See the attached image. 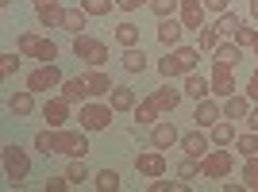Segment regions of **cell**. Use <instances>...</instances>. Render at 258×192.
<instances>
[{"label":"cell","instance_id":"45","mask_svg":"<svg viewBox=\"0 0 258 192\" xmlns=\"http://www.w3.org/2000/svg\"><path fill=\"white\" fill-rule=\"evenodd\" d=\"M143 4H151V0H116L119 12H135V8H143Z\"/></svg>","mask_w":258,"mask_h":192},{"label":"cell","instance_id":"21","mask_svg":"<svg viewBox=\"0 0 258 192\" xmlns=\"http://www.w3.org/2000/svg\"><path fill=\"white\" fill-rule=\"evenodd\" d=\"M185 96H189V100H205V96H212V81H208V77H201L193 69V73H185V88H181Z\"/></svg>","mask_w":258,"mask_h":192},{"label":"cell","instance_id":"33","mask_svg":"<svg viewBox=\"0 0 258 192\" xmlns=\"http://www.w3.org/2000/svg\"><path fill=\"white\" fill-rule=\"evenodd\" d=\"M39 43H43V35H35V31H23L20 39H16V50H20L23 58H35V50H39Z\"/></svg>","mask_w":258,"mask_h":192},{"label":"cell","instance_id":"51","mask_svg":"<svg viewBox=\"0 0 258 192\" xmlns=\"http://www.w3.org/2000/svg\"><path fill=\"white\" fill-rule=\"evenodd\" d=\"M0 8H12V0H0Z\"/></svg>","mask_w":258,"mask_h":192},{"label":"cell","instance_id":"36","mask_svg":"<svg viewBox=\"0 0 258 192\" xmlns=\"http://www.w3.org/2000/svg\"><path fill=\"white\" fill-rule=\"evenodd\" d=\"M243 184L250 192H258V154L254 158H243Z\"/></svg>","mask_w":258,"mask_h":192},{"label":"cell","instance_id":"10","mask_svg":"<svg viewBox=\"0 0 258 192\" xmlns=\"http://www.w3.org/2000/svg\"><path fill=\"white\" fill-rule=\"evenodd\" d=\"M177 146H181L189 158H205L208 150H212V135H205V127H193V131H185V135H181Z\"/></svg>","mask_w":258,"mask_h":192},{"label":"cell","instance_id":"47","mask_svg":"<svg viewBox=\"0 0 258 192\" xmlns=\"http://www.w3.org/2000/svg\"><path fill=\"white\" fill-rule=\"evenodd\" d=\"M205 8L220 16V12H227V8H231V4H227V0H205Z\"/></svg>","mask_w":258,"mask_h":192},{"label":"cell","instance_id":"39","mask_svg":"<svg viewBox=\"0 0 258 192\" xmlns=\"http://www.w3.org/2000/svg\"><path fill=\"white\" fill-rule=\"evenodd\" d=\"M35 150H39L43 158H54V127H50V131H39V135H35Z\"/></svg>","mask_w":258,"mask_h":192},{"label":"cell","instance_id":"38","mask_svg":"<svg viewBox=\"0 0 258 192\" xmlns=\"http://www.w3.org/2000/svg\"><path fill=\"white\" fill-rule=\"evenodd\" d=\"M177 8H181V0H151V12L158 16V20H170V16H177Z\"/></svg>","mask_w":258,"mask_h":192},{"label":"cell","instance_id":"1","mask_svg":"<svg viewBox=\"0 0 258 192\" xmlns=\"http://www.w3.org/2000/svg\"><path fill=\"white\" fill-rule=\"evenodd\" d=\"M197 65H201V46H173V50L158 62V73L166 77V81H173V77L193 73Z\"/></svg>","mask_w":258,"mask_h":192},{"label":"cell","instance_id":"12","mask_svg":"<svg viewBox=\"0 0 258 192\" xmlns=\"http://www.w3.org/2000/svg\"><path fill=\"white\" fill-rule=\"evenodd\" d=\"M205 0H181V8H177V20L185 23V31H201L205 27Z\"/></svg>","mask_w":258,"mask_h":192},{"label":"cell","instance_id":"42","mask_svg":"<svg viewBox=\"0 0 258 192\" xmlns=\"http://www.w3.org/2000/svg\"><path fill=\"white\" fill-rule=\"evenodd\" d=\"M35 58H39V62H54V58H58V43H54V39H43L39 50H35Z\"/></svg>","mask_w":258,"mask_h":192},{"label":"cell","instance_id":"44","mask_svg":"<svg viewBox=\"0 0 258 192\" xmlns=\"http://www.w3.org/2000/svg\"><path fill=\"white\" fill-rule=\"evenodd\" d=\"M66 188H74V181H70V177H50V181H46V192H66Z\"/></svg>","mask_w":258,"mask_h":192},{"label":"cell","instance_id":"40","mask_svg":"<svg viewBox=\"0 0 258 192\" xmlns=\"http://www.w3.org/2000/svg\"><path fill=\"white\" fill-rule=\"evenodd\" d=\"M81 8H85L89 16H108V12L116 8V0H81Z\"/></svg>","mask_w":258,"mask_h":192},{"label":"cell","instance_id":"49","mask_svg":"<svg viewBox=\"0 0 258 192\" xmlns=\"http://www.w3.org/2000/svg\"><path fill=\"white\" fill-rule=\"evenodd\" d=\"M247 123H250V131H258V108H250V116H247Z\"/></svg>","mask_w":258,"mask_h":192},{"label":"cell","instance_id":"5","mask_svg":"<svg viewBox=\"0 0 258 192\" xmlns=\"http://www.w3.org/2000/svg\"><path fill=\"white\" fill-rule=\"evenodd\" d=\"M112 112L116 108L112 104H100V100H85V104L77 108V123L93 135V131H108L112 127Z\"/></svg>","mask_w":258,"mask_h":192},{"label":"cell","instance_id":"16","mask_svg":"<svg viewBox=\"0 0 258 192\" xmlns=\"http://www.w3.org/2000/svg\"><path fill=\"white\" fill-rule=\"evenodd\" d=\"M35 16H39L43 27H62L66 23V8L58 0H39V4H35Z\"/></svg>","mask_w":258,"mask_h":192},{"label":"cell","instance_id":"18","mask_svg":"<svg viewBox=\"0 0 258 192\" xmlns=\"http://www.w3.org/2000/svg\"><path fill=\"white\" fill-rule=\"evenodd\" d=\"M181 96H185L181 88H170V81H166V85H162V88H154V92H151V104L158 108L162 116H166V112H173V108L181 104Z\"/></svg>","mask_w":258,"mask_h":192},{"label":"cell","instance_id":"15","mask_svg":"<svg viewBox=\"0 0 258 192\" xmlns=\"http://www.w3.org/2000/svg\"><path fill=\"white\" fill-rule=\"evenodd\" d=\"M193 119H197V127H212L216 119H224V104H220L216 96H205V100H197Z\"/></svg>","mask_w":258,"mask_h":192},{"label":"cell","instance_id":"46","mask_svg":"<svg viewBox=\"0 0 258 192\" xmlns=\"http://www.w3.org/2000/svg\"><path fill=\"white\" fill-rule=\"evenodd\" d=\"M247 96L258 104V65H254V73H250V81H247Z\"/></svg>","mask_w":258,"mask_h":192},{"label":"cell","instance_id":"23","mask_svg":"<svg viewBox=\"0 0 258 192\" xmlns=\"http://www.w3.org/2000/svg\"><path fill=\"white\" fill-rule=\"evenodd\" d=\"M212 62H227V65H239L243 62V46L235 43V39H224V43L212 50Z\"/></svg>","mask_w":258,"mask_h":192},{"label":"cell","instance_id":"48","mask_svg":"<svg viewBox=\"0 0 258 192\" xmlns=\"http://www.w3.org/2000/svg\"><path fill=\"white\" fill-rule=\"evenodd\" d=\"M224 192H247V184L243 181H224Z\"/></svg>","mask_w":258,"mask_h":192},{"label":"cell","instance_id":"3","mask_svg":"<svg viewBox=\"0 0 258 192\" xmlns=\"http://www.w3.org/2000/svg\"><path fill=\"white\" fill-rule=\"evenodd\" d=\"M231 169H235V154H231V146H212L205 158H201V177H208V181H227Z\"/></svg>","mask_w":258,"mask_h":192},{"label":"cell","instance_id":"20","mask_svg":"<svg viewBox=\"0 0 258 192\" xmlns=\"http://www.w3.org/2000/svg\"><path fill=\"white\" fill-rule=\"evenodd\" d=\"M208 135H212V146H235V119H216L212 127H208Z\"/></svg>","mask_w":258,"mask_h":192},{"label":"cell","instance_id":"26","mask_svg":"<svg viewBox=\"0 0 258 192\" xmlns=\"http://www.w3.org/2000/svg\"><path fill=\"white\" fill-rule=\"evenodd\" d=\"M212 27H216V31H220V35H224V39H235V31H239V27H243V16L227 8V12H220V20H216Z\"/></svg>","mask_w":258,"mask_h":192},{"label":"cell","instance_id":"27","mask_svg":"<svg viewBox=\"0 0 258 192\" xmlns=\"http://www.w3.org/2000/svg\"><path fill=\"white\" fill-rule=\"evenodd\" d=\"M108 104L116 108V112H135V104H139V100H135V92H131V88L116 85L112 92H108Z\"/></svg>","mask_w":258,"mask_h":192},{"label":"cell","instance_id":"29","mask_svg":"<svg viewBox=\"0 0 258 192\" xmlns=\"http://www.w3.org/2000/svg\"><path fill=\"white\" fill-rule=\"evenodd\" d=\"M158 116H162V112L151 104V96L135 104V119H139V127H154V123H158Z\"/></svg>","mask_w":258,"mask_h":192},{"label":"cell","instance_id":"4","mask_svg":"<svg viewBox=\"0 0 258 192\" xmlns=\"http://www.w3.org/2000/svg\"><path fill=\"white\" fill-rule=\"evenodd\" d=\"M89 131H70V127H54V154H66V158H85L89 154Z\"/></svg>","mask_w":258,"mask_h":192},{"label":"cell","instance_id":"14","mask_svg":"<svg viewBox=\"0 0 258 192\" xmlns=\"http://www.w3.org/2000/svg\"><path fill=\"white\" fill-rule=\"evenodd\" d=\"M70 100L66 96H50L43 104V119H46V127H66V119H70Z\"/></svg>","mask_w":258,"mask_h":192},{"label":"cell","instance_id":"22","mask_svg":"<svg viewBox=\"0 0 258 192\" xmlns=\"http://www.w3.org/2000/svg\"><path fill=\"white\" fill-rule=\"evenodd\" d=\"M58 96H66L70 104H85V100H89L85 77H66V81H62V92H58Z\"/></svg>","mask_w":258,"mask_h":192},{"label":"cell","instance_id":"11","mask_svg":"<svg viewBox=\"0 0 258 192\" xmlns=\"http://www.w3.org/2000/svg\"><path fill=\"white\" fill-rule=\"evenodd\" d=\"M85 77V88H89V100H108V92H112V77L104 73V69H100V65H93V69H89V73H81Z\"/></svg>","mask_w":258,"mask_h":192},{"label":"cell","instance_id":"50","mask_svg":"<svg viewBox=\"0 0 258 192\" xmlns=\"http://www.w3.org/2000/svg\"><path fill=\"white\" fill-rule=\"evenodd\" d=\"M250 16H254V20H258V0H250Z\"/></svg>","mask_w":258,"mask_h":192},{"label":"cell","instance_id":"34","mask_svg":"<svg viewBox=\"0 0 258 192\" xmlns=\"http://www.w3.org/2000/svg\"><path fill=\"white\" fill-rule=\"evenodd\" d=\"M235 150L243 154V158H254V154H258V131H247V135H239V139H235Z\"/></svg>","mask_w":258,"mask_h":192},{"label":"cell","instance_id":"7","mask_svg":"<svg viewBox=\"0 0 258 192\" xmlns=\"http://www.w3.org/2000/svg\"><path fill=\"white\" fill-rule=\"evenodd\" d=\"M62 69H58V65L54 62H39L31 69V73H27V88H31V92H46V88H62Z\"/></svg>","mask_w":258,"mask_h":192},{"label":"cell","instance_id":"43","mask_svg":"<svg viewBox=\"0 0 258 192\" xmlns=\"http://www.w3.org/2000/svg\"><path fill=\"white\" fill-rule=\"evenodd\" d=\"M20 58H23V54H20ZM20 58H16V54H0V73L12 77L16 69H20Z\"/></svg>","mask_w":258,"mask_h":192},{"label":"cell","instance_id":"32","mask_svg":"<svg viewBox=\"0 0 258 192\" xmlns=\"http://www.w3.org/2000/svg\"><path fill=\"white\" fill-rule=\"evenodd\" d=\"M177 177H181V181H197V177H201V158H189V154H185L181 161H177Z\"/></svg>","mask_w":258,"mask_h":192},{"label":"cell","instance_id":"37","mask_svg":"<svg viewBox=\"0 0 258 192\" xmlns=\"http://www.w3.org/2000/svg\"><path fill=\"white\" fill-rule=\"evenodd\" d=\"M197 35H201V43H197V46H201V50H216V46L224 43V35L216 31V27H208V23H205V27H201V31H197Z\"/></svg>","mask_w":258,"mask_h":192},{"label":"cell","instance_id":"35","mask_svg":"<svg viewBox=\"0 0 258 192\" xmlns=\"http://www.w3.org/2000/svg\"><path fill=\"white\" fill-rule=\"evenodd\" d=\"M66 177H70L74 184L89 181V165H85V158H70V165H66Z\"/></svg>","mask_w":258,"mask_h":192},{"label":"cell","instance_id":"24","mask_svg":"<svg viewBox=\"0 0 258 192\" xmlns=\"http://www.w3.org/2000/svg\"><path fill=\"white\" fill-rule=\"evenodd\" d=\"M247 116H250V96L231 92L224 100V119H247Z\"/></svg>","mask_w":258,"mask_h":192},{"label":"cell","instance_id":"31","mask_svg":"<svg viewBox=\"0 0 258 192\" xmlns=\"http://www.w3.org/2000/svg\"><path fill=\"white\" fill-rule=\"evenodd\" d=\"M93 184H97L100 192H116L123 181H119V173H116V169H100V173H93Z\"/></svg>","mask_w":258,"mask_h":192},{"label":"cell","instance_id":"13","mask_svg":"<svg viewBox=\"0 0 258 192\" xmlns=\"http://www.w3.org/2000/svg\"><path fill=\"white\" fill-rule=\"evenodd\" d=\"M181 142V131L173 127V119H158L151 127V146H158V150H170V146H177Z\"/></svg>","mask_w":258,"mask_h":192},{"label":"cell","instance_id":"8","mask_svg":"<svg viewBox=\"0 0 258 192\" xmlns=\"http://www.w3.org/2000/svg\"><path fill=\"white\" fill-rule=\"evenodd\" d=\"M208 81H212V96H220V100H227V96L239 88L235 85V65H227V62H212Z\"/></svg>","mask_w":258,"mask_h":192},{"label":"cell","instance_id":"41","mask_svg":"<svg viewBox=\"0 0 258 192\" xmlns=\"http://www.w3.org/2000/svg\"><path fill=\"white\" fill-rule=\"evenodd\" d=\"M235 43L243 46V50H254V43H258V31H254V27H247V23H243V27H239V31H235Z\"/></svg>","mask_w":258,"mask_h":192},{"label":"cell","instance_id":"6","mask_svg":"<svg viewBox=\"0 0 258 192\" xmlns=\"http://www.w3.org/2000/svg\"><path fill=\"white\" fill-rule=\"evenodd\" d=\"M74 58L77 62H85L89 69L93 65H108V46L93 35H74Z\"/></svg>","mask_w":258,"mask_h":192},{"label":"cell","instance_id":"30","mask_svg":"<svg viewBox=\"0 0 258 192\" xmlns=\"http://www.w3.org/2000/svg\"><path fill=\"white\" fill-rule=\"evenodd\" d=\"M123 69H127V73H143V69H147V54H143V46L123 50Z\"/></svg>","mask_w":258,"mask_h":192},{"label":"cell","instance_id":"28","mask_svg":"<svg viewBox=\"0 0 258 192\" xmlns=\"http://www.w3.org/2000/svg\"><path fill=\"white\" fill-rule=\"evenodd\" d=\"M116 43L123 46V50H131V46H139V23L123 20V23L116 27Z\"/></svg>","mask_w":258,"mask_h":192},{"label":"cell","instance_id":"53","mask_svg":"<svg viewBox=\"0 0 258 192\" xmlns=\"http://www.w3.org/2000/svg\"><path fill=\"white\" fill-rule=\"evenodd\" d=\"M35 4H39V0H35Z\"/></svg>","mask_w":258,"mask_h":192},{"label":"cell","instance_id":"2","mask_svg":"<svg viewBox=\"0 0 258 192\" xmlns=\"http://www.w3.org/2000/svg\"><path fill=\"white\" fill-rule=\"evenodd\" d=\"M27 177H31L27 150L8 142V146H4V181H8V188H27Z\"/></svg>","mask_w":258,"mask_h":192},{"label":"cell","instance_id":"17","mask_svg":"<svg viewBox=\"0 0 258 192\" xmlns=\"http://www.w3.org/2000/svg\"><path fill=\"white\" fill-rule=\"evenodd\" d=\"M35 96H39V92H31V88H20V92H12V96H8V112H12L16 119L35 116Z\"/></svg>","mask_w":258,"mask_h":192},{"label":"cell","instance_id":"52","mask_svg":"<svg viewBox=\"0 0 258 192\" xmlns=\"http://www.w3.org/2000/svg\"><path fill=\"white\" fill-rule=\"evenodd\" d=\"M254 58H258V43H254Z\"/></svg>","mask_w":258,"mask_h":192},{"label":"cell","instance_id":"9","mask_svg":"<svg viewBox=\"0 0 258 192\" xmlns=\"http://www.w3.org/2000/svg\"><path fill=\"white\" fill-rule=\"evenodd\" d=\"M166 169H170V165H166V154H162L158 146L135 154V173H139V177H147V181H151V177H162Z\"/></svg>","mask_w":258,"mask_h":192},{"label":"cell","instance_id":"25","mask_svg":"<svg viewBox=\"0 0 258 192\" xmlns=\"http://www.w3.org/2000/svg\"><path fill=\"white\" fill-rule=\"evenodd\" d=\"M85 27H89V12L77 4V8H66V23H62V31H70V35H85Z\"/></svg>","mask_w":258,"mask_h":192},{"label":"cell","instance_id":"19","mask_svg":"<svg viewBox=\"0 0 258 192\" xmlns=\"http://www.w3.org/2000/svg\"><path fill=\"white\" fill-rule=\"evenodd\" d=\"M181 35H185V23L181 20H162L158 23V43L166 46V50H173V46H181Z\"/></svg>","mask_w":258,"mask_h":192}]
</instances>
